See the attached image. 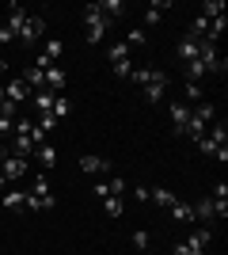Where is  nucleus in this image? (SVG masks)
Returning a JSON list of instances; mask_svg holds the SVG:
<instances>
[{
    "mask_svg": "<svg viewBox=\"0 0 228 255\" xmlns=\"http://www.w3.org/2000/svg\"><path fill=\"white\" fill-rule=\"evenodd\" d=\"M107 187H110V194H126V179H118V175H114Z\"/></svg>",
    "mask_w": 228,
    "mask_h": 255,
    "instance_id": "35",
    "label": "nucleus"
},
{
    "mask_svg": "<svg viewBox=\"0 0 228 255\" xmlns=\"http://www.w3.org/2000/svg\"><path fill=\"white\" fill-rule=\"evenodd\" d=\"M11 129H15V107H11V103H4V107H0V133L8 137Z\"/></svg>",
    "mask_w": 228,
    "mask_h": 255,
    "instance_id": "20",
    "label": "nucleus"
},
{
    "mask_svg": "<svg viewBox=\"0 0 228 255\" xmlns=\"http://www.w3.org/2000/svg\"><path fill=\"white\" fill-rule=\"evenodd\" d=\"M0 191H8V179H4V175H0Z\"/></svg>",
    "mask_w": 228,
    "mask_h": 255,
    "instance_id": "40",
    "label": "nucleus"
},
{
    "mask_svg": "<svg viewBox=\"0 0 228 255\" xmlns=\"http://www.w3.org/2000/svg\"><path fill=\"white\" fill-rule=\"evenodd\" d=\"M126 46H145V27H133V31L126 34Z\"/></svg>",
    "mask_w": 228,
    "mask_h": 255,
    "instance_id": "32",
    "label": "nucleus"
},
{
    "mask_svg": "<svg viewBox=\"0 0 228 255\" xmlns=\"http://www.w3.org/2000/svg\"><path fill=\"white\" fill-rule=\"evenodd\" d=\"M61 50H65V46L57 42V38H50V42H46V46H42V57H46V61H50V65H54V61H57V57H61Z\"/></svg>",
    "mask_w": 228,
    "mask_h": 255,
    "instance_id": "28",
    "label": "nucleus"
},
{
    "mask_svg": "<svg viewBox=\"0 0 228 255\" xmlns=\"http://www.w3.org/2000/svg\"><path fill=\"white\" fill-rule=\"evenodd\" d=\"M69 111H73V103H69V96H54V111L50 115L61 122V118H69Z\"/></svg>",
    "mask_w": 228,
    "mask_h": 255,
    "instance_id": "26",
    "label": "nucleus"
},
{
    "mask_svg": "<svg viewBox=\"0 0 228 255\" xmlns=\"http://www.w3.org/2000/svg\"><path fill=\"white\" fill-rule=\"evenodd\" d=\"M34 129H38V133H42V137H46V133H54V129H57V118H54V115H38V122H34Z\"/></svg>",
    "mask_w": 228,
    "mask_h": 255,
    "instance_id": "29",
    "label": "nucleus"
},
{
    "mask_svg": "<svg viewBox=\"0 0 228 255\" xmlns=\"http://www.w3.org/2000/svg\"><path fill=\"white\" fill-rule=\"evenodd\" d=\"M171 8V4H167V0H163V4H149V8H145V27H156V23L163 19V11Z\"/></svg>",
    "mask_w": 228,
    "mask_h": 255,
    "instance_id": "21",
    "label": "nucleus"
},
{
    "mask_svg": "<svg viewBox=\"0 0 228 255\" xmlns=\"http://www.w3.org/2000/svg\"><path fill=\"white\" fill-rule=\"evenodd\" d=\"M149 202H156V206H163V210H167V206L175 202V194L163 191V187H156V191H149Z\"/></svg>",
    "mask_w": 228,
    "mask_h": 255,
    "instance_id": "27",
    "label": "nucleus"
},
{
    "mask_svg": "<svg viewBox=\"0 0 228 255\" xmlns=\"http://www.w3.org/2000/svg\"><path fill=\"white\" fill-rule=\"evenodd\" d=\"M209 122H213V103H198L194 111H190V118H186V133L190 137H206V129H209Z\"/></svg>",
    "mask_w": 228,
    "mask_h": 255,
    "instance_id": "6",
    "label": "nucleus"
},
{
    "mask_svg": "<svg viewBox=\"0 0 228 255\" xmlns=\"http://www.w3.org/2000/svg\"><path fill=\"white\" fill-rule=\"evenodd\" d=\"M99 11H103V15H122V11H126V4H122V0H103V4H99Z\"/></svg>",
    "mask_w": 228,
    "mask_h": 255,
    "instance_id": "31",
    "label": "nucleus"
},
{
    "mask_svg": "<svg viewBox=\"0 0 228 255\" xmlns=\"http://www.w3.org/2000/svg\"><path fill=\"white\" fill-rule=\"evenodd\" d=\"M34 156H38V164H42V168H54V164H57V149L50 145V141H42V145L34 149Z\"/></svg>",
    "mask_w": 228,
    "mask_h": 255,
    "instance_id": "19",
    "label": "nucleus"
},
{
    "mask_svg": "<svg viewBox=\"0 0 228 255\" xmlns=\"http://www.w3.org/2000/svg\"><path fill=\"white\" fill-rule=\"evenodd\" d=\"M107 57H110V65H114V73L130 80V73H133V65H130V46H126V42H114V46L107 50Z\"/></svg>",
    "mask_w": 228,
    "mask_h": 255,
    "instance_id": "7",
    "label": "nucleus"
},
{
    "mask_svg": "<svg viewBox=\"0 0 228 255\" xmlns=\"http://www.w3.org/2000/svg\"><path fill=\"white\" fill-rule=\"evenodd\" d=\"M0 107H4V84H0Z\"/></svg>",
    "mask_w": 228,
    "mask_h": 255,
    "instance_id": "41",
    "label": "nucleus"
},
{
    "mask_svg": "<svg viewBox=\"0 0 228 255\" xmlns=\"http://www.w3.org/2000/svg\"><path fill=\"white\" fill-rule=\"evenodd\" d=\"M103 210H107V217H122L126 198H122V194H107V198H103Z\"/></svg>",
    "mask_w": 228,
    "mask_h": 255,
    "instance_id": "22",
    "label": "nucleus"
},
{
    "mask_svg": "<svg viewBox=\"0 0 228 255\" xmlns=\"http://www.w3.org/2000/svg\"><path fill=\"white\" fill-rule=\"evenodd\" d=\"M130 80L145 88V99H152V103H156V99H160L163 92H167V76H163L160 69H133V73H130Z\"/></svg>",
    "mask_w": 228,
    "mask_h": 255,
    "instance_id": "2",
    "label": "nucleus"
},
{
    "mask_svg": "<svg viewBox=\"0 0 228 255\" xmlns=\"http://www.w3.org/2000/svg\"><path fill=\"white\" fill-rule=\"evenodd\" d=\"M0 202H4V210H23V206H27V191H19V187H8V191L0 194Z\"/></svg>",
    "mask_w": 228,
    "mask_h": 255,
    "instance_id": "12",
    "label": "nucleus"
},
{
    "mask_svg": "<svg viewBox=\"0 0 228 255\" xmlns=\"http://www.w3.org/2000/svg\"><path fill=\"white\" fill-rule=\"evenodd\" d=\"M27 15H31V11H23V4H8V27L15 34H19V27H23V19H27ZM15 42H19V38H15Z\"/></svg>",
    "mask_w": 228,
    "mask_h": 255,
    "instance_id": "18",
    "label": "nucleus"
},
{
    "mask_svg": "<svg viewBox=\"0 0 228 255\" xmlns=\"http://www.w3.org/2000/svg\"><path fill=\"white\" fill-rule=\"evenodd\" d=\"M186 118H190V107L186 103H171V129L175 133H186Z\"/></svg>",
    "mask_w": 228,
    "mask_h": 255,
    "instance_id": "13",
    "label": "nucleus"
},
{
    "mask_svg": "<svg viewBox=\"0 0 228 255\" xmlns=\"http://www.w3.org/2000/svg\"><path fill=\"white\" fill-rule=\"evenodd\" d=\"M107 27H110V19L99 11V4H87V8H84V38L91 46H99V42H103V34H107Z\"/></svg>",
    "mask_w": 228,
    "mask_h": 255,
    "instance_id": "3",
    "label": "nucleus"
},
{
    "mask_svg": "<svg viewBox=\"0 0 228 255\" xmlns=\"http://www.w3.org/2000/svg\"><path fill=\"white\" fill-rule=\"evenodd\" d=\"M186 99H190V103H202V84H186Z\"/></svg>",
    "mask_w": 228,
    "mask_h": 255,
    "instance_id": "34",
    "label": "nucleus"
},
{
    "mask_svg": "<svg viewBox=\"0 0 228 255\" xmlns=\"http://www.w3.org/2000/svg\"><path fill=\"white\" fill-rule=\"evenodd\" d=\"M42 133H38V129H34V122L31 118H15V129H11V156H34V149H38V145H42Z\"/></svg>",
    "mask_w": 228,
    "mask_h": 255,
    "instance_id": "1",
    "label": "nucleus"
},
{
    "mask_svg": "<svg viewBox=\"0 0 228 255\" xmlns=\"http://www.w3.org/2000/svg\"><path fill=\"white\" fill-rule=\"evenodd\" d=\"M27 168H31V164H27L23 156H4V164H0V175H4L8 183H15V179H23V175H27Z\"/></svg>",
    "mask_w": 228,
    "mask_h": 255,
    "instance_id": "10",
    "label": "nucleus"
},
{
    "mask_svg": "<svg viewBox=\"0 0 228 255\" xmlns=\"http://www.w3.org/2000/svg\"><path fill=\"white\" fill-rule=\"evenodd\" d=\"M80 171H84V175H107V171H110V160L91 156V152H87V156H80Z\"/></svg>",
    "mask_w": 228,
    "mask_h": 255,
    "instance_id": "11",
    "label": "nucleus"
},
{
    "mask_svg": "<svg viewBox=\"0 0 228 255\" xmlns=\"http://www.w3.org/2000/svg\"><path fill=\"white\" fill-rule=\"evenodd\" d=\"M167 210H171V217H175V221H190V225H194V206H190V202L175 198V202L167 206Z\"/></svg>",
    "mask_w": 228,
    "mask_h": 255,
    "instance_id": "16",
    "label": "nucleus"
},
{
    "mask_svg": "<svg viewBox=\"0 0 228 255\" xmlns=\"http://www.w3.org/2000/svg\"><path fill=\"white\" fill-rule=\"evenodd\" d=\"M209 198H213V210H217V217L225 221V217H228V187H225V183H217Z\"/></svg>",
    "mask_w": 228,
    "mask_h": 255,
    "instance_id": "14",
    "label": "nucleus"
},
{
    "mask_svg": "<svg viewBox=\"0 0 228 255\" xmlns=\"http://www.w3.org/2000/svg\"><path fill=\"white\" fill-rule=\"evenodd\" d=\"M209 244H213V229H209V225H202V229H194V233H190V240L175 244V255H206Z\"/></svg>",
    "mask_w": 228,
    "mask_h": 255,
    "instance_id": "4",
    "label": "nucleus"
},
{
    "mask_svg": "<svg viewBox=\"0 0 228 255\" xmlns=\"http://www.w3.org/2000/svg\"><path fill=\"white\" fill-rule=\"evenodd\" d=\"M23 210H54V191H50V179H46V175L34 179V187L27 191V206H23Z\"/></svg>",
    "mask_w": 228,
    "mask_h": 255,
    "instance_id": "5",
    "label": "nucleus"
},
{
    "mask_svg": "<svg viewBox=\"0 0 228 255\" xmlns=\"http://www.w3.org/2000/svg\"><path fill=\"white\" fill-rule=\"evenodd\" d=\"M42 34H46V19H42V15H27L15 38H19V42H27V46H31V42H38Z\"/></svg>",
    "mask_w": 228,
    "mask_h": 255,
    "instance_id": "8",
    "label": "nucleus"
},
{
    "mask_svg": "<svg viewBox=\"0 0 228 255\" xmlns=\"http://www.w3.org/2000/svg\"><path fill=\"white\" fill-rule=\"evenodd\" d=\"M133 248H137V252H145V248H149V233H145V229H137V233H133Z\"/></svg>",
    "mask_w": 228,
    "mask_h": 255,
    "instance_id": "33",
    "label": "nucleus"
},
{
    "mask_svg": "<svg viewBox=\"0 0 228 255\" xmlns=\"http://www.w3.org/2000/svg\"><path fill=\"white\" fill-rule=\"evenodd\" d=\"M4 156H8V145H4V141H0V164H4Z\"/></svg>",
    "mask_w": 228,
    "mask_h": 255,
    "instance_id": "38",
    "label": "nucleus"
},
{
    "mask_svg": "<svg viewBox=\"0 0 228 255\" xmlns=\"http://www.w3.org/2000/svg\"><path fill=\"white\" fill-rule=\"evenodd\" d=\"M27 99H31V88L23 84V76H11L8 84H4V103H27Z\"/></svg>",
    "mask_w": 228,
    "mask_h": 255,
    "instance_id": "9",
    "label": "nucleus"
},
{
    "mask_svg": "<svg viewBox=\"0 0 228 255\" xmlns=\"http://www.w3.org/2000/svg\"><path fill=\"white\" fill-rule=\"evenodd\" d=\"M213 217H217V210H213V198H202V202L194 206V221H206V225H213Z\"/></svg>",
    "mask_w": 228,
    "mask_h": 255,
    "instance_id": "17",
    "label": "nucleus"
},
{
    "mask_svg": "<svg viewBox=\"0 0 228 255\" xmlns=\"http://www.w3.org/2000/svg\"><path fill=\"white\" fill-rule=\"evenodd\" d=\"M133 198H137V202H149V187H133Z\"/></svg>",
    "mask_w": 228,
    "mask_h": 255,
    "instance_id": "37",
    "label": "nucleus"
},
{
    "mask_svg": "<svg viewBox=\"0 0 228 255\" xmlns=\"http://www.w3.org/2000/svg\"><path fill=\"white\" fill-rule=\"evenodd\" d=\"M0 42H15V31H11L8 23H0Z\"/></svg>",
    "mask_w": 228,
    "mask_h": 255,
    "instance_id": "36",
    "label": "nucleus"
},
{
    "mask_svg": "<svg viewBox=\"0 0 228 255\" xmlns=\"http://www.w3.org/2000/svg\"><path fill=\"white\" fill-rule=\"evenodd\" d=\"M4 73H8V61H4V57H0V76H4Z\"/></svg>",
    "mask_w": 228,
    "mask_h": 255,
    "instance_id": "39",
    "label": "nucleus"
},
{
    "mask_svg": "<svg viewBox=\"0 0 228 255\" xmlns=\"http://www.w3.org/2000/svg\"><path fill=\"white\" fill-rule=\"evenodd\" d=\"M198 15H206V19H221V15H225V0H206Z\"/></svg>",
    "mask_w": 228,
    "mask_h": 255,
    "instance_id": "24",
    "label": "nucleus"
},
{
    "mask_svg": "<svg viewBox=\"0 0 228 255\" xmlns=\"http://www.w3.org/2000/svg\"><path fill=\"white\" fill-rule=\"evenodd\" d=\"M179 57H183L186 65H190V61H198V38H190V34H186L183 42H179Z\"/></svg>",
    "mask_w": 228,
    "mask_h": 255,
    "instance_id": "23",
    "label": "nucleus"
},
{
    "mask_svg": "<svg viewBox=\"0 0 228 255\" xmlns=\"http://www.w3.org/2000/svg\"><path fill=\"white\" fill-rule=\"evenodd\" d=\"M202 76H206V65H202V61H190V65H186V84H198Z\"/></svg>",
    "mask_w": 228,
    "mask_h": 255,
    "instance_id": "30",
    "label": "nucleus"
},
{
    "mask_svg": "<svg viewBox=\"0 0 228 255\" xmlns=\"http://www.w3.org/2000/svg\"><path fill=\"white\" fill-rule=\"evenodd\" d=\"M34 107H38V115H50L54 111V92H34Z\"/></svg>",
    "mask_w": 228,
    "mask_h": 255,
    "instance_id": "25",
    "label": "nucleus"
},
{
    "mask_svg": "<svg viewBox=\"0 0 228 255\" xmlns=\"http://www.w3.org/2000/svg\"><path fill=\"white\" fill-rule=\"evenodd\" d=\"M65 84H69L65 69H57V65H54V69H46V92H54V96H57V92H61Z\"/></svg>",
    "mask_w": 228,
    "mask_h": 255,
    "instance_id": "15",
    "label": "nucleus"
}]
</instances>
